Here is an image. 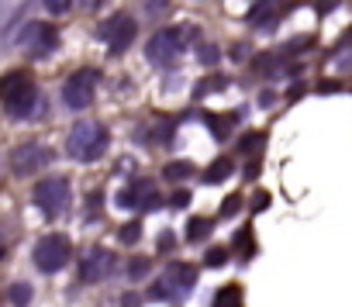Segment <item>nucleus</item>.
I'll return each instance as SVG.
<instances>
[{
	"label": "nucleus",
	"mask_w": 352,
	"mask_h": 307,
	"mask_svg": "<svg viewBox=\"0 0 352 307\" xmlns=\"http://www.w3.org/2000/svg\"><path fill=\"white\" fill-rule=\"evenodd\" d=\"M69 259H73V245H69L66 235H45L35 245V266L42 273H59Z\"/></svg>",
	"instance_id": "20e7f679"
},
{
	"label": "nucleus",
	"mask_w": 352,
	"mask_h": 307,
	"mask_svg": "<svg viewBox=\"0 0 352 307\" xmlns=\"http://www.w3.org/2000/svg\"><path fill=\"white\" fill-rule=\"evenodd\" d=\"M0 259H4V245H0Z\"/></svg>",
	"instance_id": "72a5a7b5"
},
{
	"label": "nucleus",
	"mask_w": 352,
	"mask_h": 307,
	"mask_svg": "<svg viewBox=\"0 0 352 307\" xmlns=\"http://www.w3.org/2000/svg\"><path fill=\"white\" fill-rule=\"evenodd\" d=\"M208 128L218 135V138H228V128H232V117H218V114H208Z\"/></svg>",
	"instance_id": "a211bd4d"
},
{
	"label": "nucleus",
	"mask_w": 352,
	"mask_h": 307,
	"mask_svg": "<svg viewBox=\"0 0 352 307\" xmlns=\"http://www.w3.org/2000/svg\"><path fill=\"white\" fill-rule=\"evenodd\" d=\"M338 87H342V83H335V80H324V83H321L318 90H321V93H335Z\"/></svg>",
	"instance_id": "7c9ffc66"
},
{
	"label": "nucleus",
	"mask_w": 352,
	"mask_h": 307,
	"mask_svg": "<svg viewBox=\"0 0 352 307\" xmlns=\"http://www.w3.org/2000/svg\"><path fill=\"white\" fill-rule=\"evenodd\" d=\"M4 107H8V114H11L14 121H28V117L35 114V107H38V90H35V83L25 87V90H18V93H11V97L4 100Z\"/></svg>",
	"instance_id": "9b49d317"
},
{
	"label": "nucleus",
	"mask_w": 352,
	"mask_h": 307,
	"mask_svg": "<svg viewBox=\"0 0 352 307\" xmlns=\"http://www.w3.org/2000/svg\"><path fill=\"white\" fill-rule=\"evenodd\" d=\"M263 141H266V138H263L259 131H249V135H245V138H242L239 145H242V152H249V156H256V152H259V145H263Z\"/></svg>",
	"instance_id": "6ab92c4d"
},
{
	"label": "nucleus",
	"mask_w": 352,
	"mask_h": 307,
	"mask_svg": "<svg viewBox=\"0 0 352 307\" xmlns=\"http://www.w3.org/2000/svg\"><path fill=\"white\" fill-rule=\"evenodd\" d=\"M107 141H111V135L100 121H76L66 138V148L76 163H94L107 152Z\"/></svg>",
	"instance_id": "f257e3e1"
},
{
	"label": "nucleus",
	"mask_w": 352,
	"mask_h": 307,
	"mask_svg": "<svg viewBox=\"0 0 352 307\" xmlns=\"http://www.w3.org/2000/svg\"><path fill=\"white\" fill-rule=\"evenodd\" d=\"M80 4H83L87 11H94V8H100V0H80Z\"/></svg>",
	"instance_id": "473e14b6"
},
{
	"label": "nucleus",
	"mask_w": 352,
	"mask_h": 307,
	"mask_svg": "<svg viewBox=\"0 0 352 307\" xmlns=\"http://www.w3.org/2000/svg\"><path fill=\"white\" fill-rule=\"evenodd\" d=\"M201 59H204L208 66H214V62H218V49H211V45H204V49H201Z\"/></svg>",
	"instance_id": "c85d7f7f"
},
{
	"label": "nucleus",
	"mask_w": 352,
	"mask_h": 307,
	"mask_svg": "<svg viewBox=\"0 0 352 307\" xmlns=\"http://www.w3.org/2000/svg\"><path fill=\"white\" fill-rule=\"evenodd\" d=\"M187 204H190V194H187V190H176V194H173V204H169V207H187Z\"/></svg>",
	"instance_id": "cd10ccee"
},
{
	"label": "nucleus",
	"mask_w": 352,
	"mask_h": 307,
	"mask_svg": "<svg viewBox=\"0 0 352 307\" xmlns=\"http://www.w3.org/2000/svg\"><path fill=\"white\" fill-rule=\"evenodd\" d=\"M211 235V221L208 218H190L187 221V242H204Z\"/></svg>",
	"instance_id": "dca6fc26"
},
{
	"label": "nucleus",
	"mask_w": 352,
	"mask_h": 307,
	"mask_svg": "<svg viewBox=\"0 0 352 307\" xmlns=\"http://www.w3.org/2000/svg\"><path fill=\"white\" fill-rule=\"evenodd\" d=\"M204 262H208V266H225V262H228V249H221V245H218V249H208Z\"/></svg>",
	"instance_id": "aec40b11"
},
{
	"label": "nucleus",
	"mask_w": 352,
	"mask_h": 307,
	"mask_svg": "<svg viewBox=\"0 0 352 307\" xmlns=\"http://www.w3.org/2000/svg\"><path fill=\"white\" fill-rule=\"evenodd\" d=\"M135 32H138L135 18L121 11V14H114V18L100 28V38H104V45H107L111 52H124V49L135 42Z\"/></svg>",
	"instance_id": "6e6552de"
},
{
	"label": "nucleus",
	"mask_w": 352,
	"mask_h": 307,
	"mask_svg": "<svg viewBox=\"0 0 352 307\" xmlns=\"http://www.w3.org/2000/svg\"><path fill=\"white\" fill-rule=\"evenodd\" d=\"M232 177V159H214L208 170H204V180L208 183H221V180H228Z\"/></svg>",
	"instance_id": "2eb2a0df"
},
{
	"label": "nucleus",
	"mask_w": 352,
	"mask_h": 307,
	"mask_svg": "<svg viewBox=\"0 0 352 307\" xmlns=\"http://www.w3.org/2000/svg\"><path fill=\"white\" fill-rule=\"evenodd\" d=\"M239 207H242V197H228V201H225V207H221V218L239 214Z\"/></svg>",
	"instance_id": "bb28decb"
},
{
	"label": "nucleus",
	"mask_w": 352,
	"mask_h": 307,
	"mask_svg": "<svg viewBox=\"0 0 352 307\" xmlns=\"http://www.w3.org/2000/svg\"><path fill=\"white\" fill-rule=\"evenodd\" d=\"M197 283V266L190 262H169L159 276V283L148 290L152 300H184Z\"/></svg>",
	"instance_id": "f03ea898"
},
{
	"label": "nucleus",
	"mask_w": 352,
	"mask_h": 307,
	"mask_svg": "<svg viewBox=\"0 0 352 307\" xmlns=\"http://www.w3.org/2000/svg\"><path fill=\"white\" fill-rule=\"evenodd\" d=\"M35 204L42 214L56 218L69 207V180L66 177H45L38 187H35Z\"/></svg>",
	"instance_id": "7ed1b4c3"
},
{
	"label": "nucleus",
	"mask_w": 352,
	"mask_h": 307,
	"mask_svg": "<svg viewBox=\"0 0 352 307\" xmlns=\"http://www.w3.org/2000/svg\"><path fill=\"white\" fill-rule=\"evenodd\" d=\"M166 8H169V0H145V11H148L152 18H159Z\"/></svg>",
	"instance_id": "a878e982"
},
{
	"label": "nucleus",
	"mask_w": 352,
	"mask_h": 307,
	"mask_svg": "<svg viewBox=\"0 0 352 307\" xmlns=\"http://www.w3.org/2000/svg\"><path fill=\"white\" fill-rule=\"evenodd\" d=\"M8 297H11V304H14V307H28V304H32V283L18 280V283L8 290Z\"/></svg>",
	"instance_id": "f3484780"
},
{
	"label": "nucleus",
	"mask_w": 352,
	"mask_h": 307,
	"mask_svg": "<svg viewBox=\"0 0 352 307\" xmlns=\"http://www.w3.org/2000/svg\"><path fill=\"white\" fill-rule=\"evenodd\" d=\"M176 242H173V235H159V252H169Z\"/></svg>",
	"instance_id": "c756f323"
},
{
	"label": "nucleus",
	"mask_w": 352,
	"mask_h": 307,
	"mask_svg": "<svg viewBox=\"0 0 352 307\" xmlns=\"http://www.w3.org/2000/svg\"><path fill=\"white\" fill-rule=\"evenodd\" d=\"M118 207H124V211H131V207H135V194H131V187L118 190Z\"/></svg>",
	"instance_id": "5701e85b"
},
{
	"label": "nucleus",
	"mask_w": 352,
	"mask_h": 307,
	"mask_svg": "<svg viewBox=\"0 0 352 307\" xmlns=\"http://www.w3.org/2000/svg\"><path fill=\"white\" fill-rule=\"evenodd\" d=\"M18 42H21L25 49H32V52H49V49L59 45V35H56L52 25H45V21H32V25H25V28L18 32Z\"/></svg>",
	"instance_id": "1a4fd4ad"
},
{
	"label": "nucleus",
	"mask_w": 352,
	"mask_h": 307,
	"mask_svg": "<svg viewBox=\"0 0 352 307\" xmlns=\"http://www.w3.org/2000/svg\"><path fill=\"white\" fill-rule=\"evenodd\" d=\"M187 177H194V163H187V159H176V163H166V166H162V180L180 183V180H187Z\"/></svg>",
	"instance_id": "ddd939ff"
},
{
	"label": "nucleus",
	"mask_w": 352,
	"mask_h": 307,
	"mask_svg": "<svg viewBox=\"0 0 352 307\" xmlns=\"http://www.w3.org/2000/svg\"><path fill=\"white\" fill-rule=\"evenodd\" d=\"M138 238H142V225L138 221H128L121 228V242H138Z\"/></svg>",
	"instance_id": "412c9836"
},
{
	"label": "nucleus",
	"mask_w": 352,
	"mask_h": 307,
	"mask_svg": "<svg viewBox=\"0 0 352 307\" xmlns=\"http://www.w3.org/2000/svg\"><path fill=\"white\" fill-rule=\"evenodd\" d=\"M25 87H32V76H28L25 69L4 73V76H0V100H8L11 93H18V90H25Z\"/></svg>",
	"instance_id": "f8f14e48"
},
{
	"label": "nucleus",
	"mask_w": 352,
	"mask_h": 307,
	"mask_svg": "<svg viewBox=\"0 0 352 307\" xmlns=\"http://www.w3.org/2000/svg\"><path fill=\"white\" fill-rule=\"evenodd\" d=\"M214 307H242V290H239L235 283L221 286V290L214 293Z\"/></svg>",
	"instance_id": "4468645a"
},
{
	"label": "nucleus",
	"mask_w": 352,
	"mask_h": 307,
	"mask_svg": "<svg viewBox=\"0 0 352 307\" xmlns=\"http://www.w3.org/2000/svg\"><path fill=\"white\" fill-rule=\"evenodd\" d=\"M49 163H52V152H49L42 141H25V145H18V148L11 152V170H14V177H32V173L45 170Z\"/></svg>",
	"instance_id": "39448f33"
},
{
	"label": "nucleus",
	"mask_w": 352,
	"mask_h": 307,
	"mask_svg": "<svg viewBox=\"0 0 352 307\" xmlns=\"http://www.w3.org/2000/svg\"><path fill=\"white\" fill-rule=\"evenodd\" d=\"M184 52V38H180V28H166V32H155L145 45V56L155 62V66H166L173 62L176 56Z\"/></svg>",
	"instance_id": "0eeeda50"
},
{
	"label": "nucleus",
	"mask_w": 352,
	"mask_h": 307,
	"mask_svg": "<svg viewBox=\"0 0 352 307\" xmlns=\"http://www.w3.org/2000/svg\"><path fill=\"white\" fill-rule=\"evenodd\" d=\"M111 273H114V255L107 249H90L87 259H80V280H87V283L107 280Z\"/></svg>",
	"instance_id": "9d476101"
},
{
	"label": "nucleus",
	"mask_w": 352,
	"mask_h": 307,
	"mask_svg": "<svg viewBox=\"0 0 352 307\" xmlns=\"http://www.w3.org/2000/svg\"><path fill=\"white\" fill-rule=\"evenodd\" d=\"M145 273H148V259H131V262H128V276H131V280H142Z\"/></svg>",
	"instance_id": "4be33fe9"
},
{
	"label": "nucleus",
	"mask_w": 352,
	"mask_h": 307,
	"mask_svg": "<svg viewBox=\"0 0 352 307\" xmlns=\"http://www.w3.org/2000/svg\"><path fill=\"white\" fill-rule=\"evenodd\" d=\"M45 8H49L52 14H66V11L73 8V0H45Z\"/></svg>",
	"instance_id": "393cba45"
},
{
	"label": "nucleus",
	"mask_w": 352,
	"mask_h": 307,
	"mask_svg": "<svg viewBox=\"0 0 352 307\" xmlns=\"http://www.w3.org/2000/svg\"><path fill=\"white\" fill-rule=\"evenodd\" d=\"M94 83H97V73H94V69L73 73V76L66 80V87H63V104L73 107V111L90 107V104H94Z\"/></svg>",
	"instance_id": "423d86ee"
},
{
	"label": "nucleus",
	"mask_w": 352,
	"mask_h": 307,
	"mask_svg": "<svg viewBox=\"0 0 352 307\" xmlns=\"http://www.w3.org/2000/svg\"><path fill=\"white\" fill-rule=\"evenodd\" d=\"M235 245H239L242 252H252V231H249V228H242V231L235 235Z\"/></svg>",
	"instance_id": "b1692460"
},
{
	"label": "nucleus",
	"mask_w": 352,
	"mask_h": 307,
	"mask_svg": "<svg viewBox=\"0 0 352 307\" xmlns=\"http://www.w3.org/2000/svg\"><path fill=\"white\" fill-rule=\"evenodd\" d=\"M266 204H270V194H256V201H252V207H256V211H263Z\"/></svg>",
	"instance_id": "2f4dec72"
}]
</instances>
